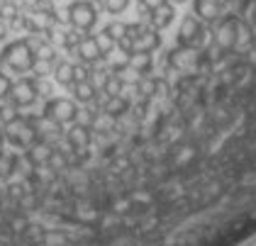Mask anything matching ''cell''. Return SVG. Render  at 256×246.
Here are the masks:
<instances>
[{
  "mask_svg": "<svg viewBox=\"0 0 256 246\" xmlns=\"http://www.w3.org/2000/svg\"><path fill=\"white\" fill-rule=\"evenodd\" d=\"M0 64H5L8 68H12L15 74H27L37 66V54L30 44V39H18L5 44V49L0 52Z\"/></svg>",
  "mask_w": 256,
  "mask_h": 246,
  "instance_id": "6da1fadb",
  "label": "cell"
},
{
  "mask_svg": "<svg viewBox=\"0 0 256 246\" xmlns=\"http://www.w3.org/2000/svg\"><path fill=\"white\" fill-rule=\"evenodd\" d=\"M205 34H208V32H205V24L198 18L188 15V18H183L180 27H178V44H180L183 49L200 52L202 44H205Z\"/></svg>",
  "mask_w": 256,
  "mask_h": 246,
  "instance_id": "7a4b0ae2",
  "label": "cell"
},
{
  "mask_svg": "<svg viewBox=\"0 0 256 246\" xmlns=\"http://www.w3.org/2000/svg\"><path fill=\"white\" fill-rule=\"evenodd\" d=\"M68 22H71L76 30H80V32L93 30L96 22H98V10H96V5L88 2V0H76V2H71V5H68Z\"/></svg>",
  "mask_w": 256,
  "mask_h": 246,
  "instance_id": "3957f363",
  "label": "cell"
},
{
  "mask_svg": "<svg viewBox=\"0 0 256 246\" xmlns=\"http://www.w3.org/2000/svg\"><path fill=\"white\" fill-rule=\"evenodd\" d=\"M44 117L56 122V124H68L78 117V108H76V102H71L66 98H52L44 105Z\"/></svg>",
  "mask_w": 256,
  "mask_h": 246,
  "instance_id": "277c9868",
  "label": "cell"
},
{
  "mask_svg": "<svg viewBox=\"0 0 256 246\" xmlns=\"http://www.w3.org/2000/svg\"><path fill=\"white\" fill-rule=\"evenodd\" d=\"M37 80L32 78H20L18 83H12V93H10V102L12 108H30L37 100Z\"/></svg>",
  "mask_w": 256,
  "mask_h": 246,
  "instance_id": "5b68a950",
  "label": "cell"
},
{
  "mask_svg": "<svg viewBox=\"0 0 256 246\" xmlns=\"http://www.w3.org/2000/svg\"><path fill=\"white\" fill-rule=\"evenodd\" d=\"M76 54H78L83 64H98V61L105 58V54H102V49L98 44V37H90V34L80 39V44L76 46Z\"/></svg>",
  "mask_w": 256,
  "mask_h": 246,
  "instance_id": "8992f818",
  "label": "cell"
},
{
  "mask_svg": "<svg viewBox=\"0 0 256 246\" xmlns=\"http://www.w3.org/2000/svg\"><path fill=\"white\" fill-rule=\"evenodd\" d=\"M174 18H176V10H174V5H168V2H164L161 8L146 12L149 27H154V30H158V32H161V30H166V27L174 22Z\"/></svg>",
  "mask_w": 256,
  "mask_h": 246,
  "instance_id": "52a82bcc",
  "label": "cell"
},
{
  "mask_svg": "<svg viewBox=\"0 0 256 246\" xmlns=\"http://www.w3.org/2000/svg\"><path fill=\"white\" fill-rule=\"evenodd\" d=\"M193 10H196V15H200V20L215 22V20H220V15L224 12V5H222L220 0H196V2H193Z\"/></svg>",
  "mask_w": 256,
  "mask_h": 246,
  "instance_id": "ba28073f",
  "label": "cell"
},
{
  "mask_svg": "<svg viewBox=\"0 0 256 246\" xmlns=\"http://www.w3.org/2000/svg\"><path fill=\"white\" fill-rule=\"evenodd\" d=\"M161 32L154 30V27H149L144 34L139 39H134V54H152V52H156L158 46H161Z\"/></svg>",
  "mask_w": 256,
  "mask_h": 246,
  "instance_id": "9c48e42d",
  "label": "cell"
},
{
  "mask_svg": "<svg viewBox=\"0 0 256 246\" xmlns=\"http://www.w3.org/2000/svg\"><path fill=\"white\" fill-rule=\"evenodd\" d=\"M130 110V98H122V95H110L102 105V112L108 117H120Z\"/></svg>",
  "mask_w": 256,
  "mask_h": 246,
  "instance_id": "30bf717a",
  "label": "cell"
},
{
  "mask_svg": "<svg viewBox=\"0 0 256 246\" xmlns=\"http://www.w3.org/2000/svg\"><path fill=\"white\" fill-rule=\"evenodd\" d=\"M49 156H52V149H49L46 144H42V142H34L32 146H27V161H30L32 166L46 164Z\"/></svg>",
  "mask_w": 256,
  "mask_h": 246,
  "instance_id": "8fae6325",
  "label": "cell"
},
{
  "mask_svg": "<svg viewBox=\"0 0 256 246\" xmlns=\"http://www.w3.org/2000/svg\"><path fill=\"white\" fill-rule=\"evenodd\" d=\"M74 88V98L78 100V102H93L96 100V86L90 83V80H80V83H74L71 86Z\"/></svg>",
  "mask_w": 256,
  "mask_h": 246,
  "instance_id": "7c38bea8",
  "label": "cell"
},
{
  "mask_svg": "<svg viewBox=\"0 0 256 246\" xmlns=\"http://www.w3.org/2000/svg\"><path fill=\"white\" fill-rule=\"evenodd\" d=\"M54 78L59 80L61 86L71 88V86H74V64H68V61H59V64L54 66Z\"/></svg>",
  "mask_w": 256,
  "mask_h": 246,
  "instance_id": "4fadbf2b",
  "label": "cell"
},
{
  "mask_svg": "<svg viewBox=\"0 0 256 246\" xmlns=\"http://www.w3.org/2000/svg\"><path fill=\"white\" fill-rule=\"evenodd\" d=\"M68 142H71V146H76V149L88 146V142H90V132H88V127H83V124L71 127V130H68Z\"/></svg>",
  "mask_w": 256,
  "mask_h": 246,
  "instance_id": "5bb4252c",
  "label": "cell"
},
{
  "mask_svg": "<svg viewBox=\"0 0 256 246\" xmlns=\"http://www.w3.org/2000/svg\"><path fill=\"white\" fill-rule=\"evenodd\" d=\"M122 88H124V80H122V76H118V74H110V76L105 78V83H102V93L108 95H122Z\"/></svg>",
  "mask_w": 256,
  "mask_h": 246,
  "instance_id": "9a60e30c",
  "label": "cell"
},
{
  "mask_svg": "<svg viewBox=\"0 0 256 246\" xmlns=\"http://www.w3.org/2000/svg\"><path fill=\"white\" fill-rule=\"evenodd\" d=\"M127 5H130V0H100V8H102V10H108L110 15H120V12H124V10H127Z\"/></svg>",
  "mask_w": 256,
  "mask_h": 246,
  "instance_id": "2e32d148",
  "label": "cell"
},
{
  "mask_svg": "<svg viewBox=\"0 0 256 246\" xmlns=\"http://www.w3.org/2000/svg\"><path fill=\"white\" fill-rule=\"evenodd\" d=\"M80 39H83L80 30H68V32H64V46H66L68 52H76V46L80 44Z\"/></svg>",
  "mask_w": 256,
  "mask_h": 246,
  "instance_id": "e0dca14e",
  "label": "cell"
},
{
  "mask_svg": "<svg viewBox=\"0 0 256 246\" xmlns=\"http://www.w3.org/2000/svg\"><path fill=\"white\" fill-rule=\"evenodd\" d=\"M90 74H93V68H88L83 61H80V64H74V83H80V80H90Z\"/></svg>",
  "mask_w": 256,
  "mask_h": 246,
  "instance_id": "ac0fdd59",
  "label": "cell"
},
{
  "mask_svg": "<svg viewBox=\"0 0 256 246\" xmlns=\"http://www.w3.org/2000/svg\"><path fill=\"white\" fill-rule=\"evenodd\" d=\"M102 32H105V34H110V37L118 42V39L124 34V22H110V24H105V27H102Z\"/></svg>",
  "mask_w": 256,
  "mask_h": 246,
  "instance_id": "d6986e66",
  "label": "cell"
},
{
  "mask_svg": "<svg viewBox=\"0 0 256 246\" xmlns=\"http://www.w3.org/2000/svg\"><path fill=\"white\" fill-rule=\"evenodd\" d=\"M98 44H100V49H102V54L108 56V54H110V52L115 49V44H118V42H115V39L110 37V34L100 32V34H98Z\"/></svg>",
  "mask_w": 256,
  "mask_h": 246,
  "instance_id": "ffe728a7",
  "label": "cell"
},
{
  "mask_svg": "<svg viewBox=\"0 0 256 246\" xmlns=\"http://www.w3.org/2000/svg\"><path fill=\"white\" fill-rule=\"evenodd\" d=\"M49 166H52V170H59L66 166V156L61 152H52V156H49V161H46Z\"/></svg>",
  "mask_w": 256,
  "mask_h": 246,
  "instance_id": "44dd1931",
  "label": "cell"
},
{
  "mask_svg": "<svg viewBox=\"0 0 256 246\" xmlns=\"http://www.w3.org/2000/svg\"><path fill=\"white\" fill-rule=\"evenodd\" d=\"M10 93H12V80L0 74V100H8Z\"/></svg>",
  "mask_w": 256,
  "mask_h": 246,
  "instance_id": "7402d4cb",
  "label": "cell"
},
{
  "mask_svg": "<svg viewBox=\"0 0 256 246\" xmlns=\"http://www.w3.org/2000/svg\"><path fill=\"white\" fill-rule=\"evenodd\" d=\"M20 114L15 112V108H0V122L2 124H10V122H15Z\"/></svg>",
  "mask_w": 256,
  "mask_h": 246,
  "instance_id": "603a6c76",
  "label": "cell"
},
{
  "mask_svg": "<svg viewBox=\"0 0 256 246\" xmlns=\"http://www.w3.org/2000/svg\"><path fill=\"white\" fill-rule=\"evenodd\" d=\"M18 161L12 158V156H8V158H2L0 156V178H5V176H10V170H12V166H15Z\"/></svg>",
  "mask_w": 256,
  "mask_h": 246,
  "instance_id": "cb8c5ba5",
  "label": "cell"
},
{
  "mask_svg": "<svg viewBox=\"0 0 256 246\" xmlns=\"http://www.w3.org/2000/svg\"><path fill=\"white\" fill-rule=\"evenodd\" d=\"M164 2H166V0H139V8H144V10L149 12V10H156V8H161Z\"/></svg>",
  "mask_w": 256,
  "mask_h": 246,
  "instance_id": "d4e9b609",
  "label": "cell"
},
{
  "mask_svg": "<svg viewBox=\"0 0 256 246\" xmlns=\"http://www.w3.org/2000/svg\"><path fill=\"white\" fill-rule=\"evenodd\" d=\"M44 244L46 246H59V244H64V236H61V234H46V236H44Z\"/></svg>",
  "mask_w": 256,
  "mask_h": 246,
  "instance_id": "484cf974",
  "label": "cell"
},
{
  "mask_svg": "<svg viewBox=\"0 0 256 246\" xmlns=\"http://www.w3.org/2000/svg\"><path fill=\"white\" fill-rule=\"evenodd\" d=\"M5 37H8V27H5V24L0 22V42H2Z\"/></svg>",
  "mask_w": 256,
  "mask_h": 246,
  "instance_id": "4316f807",
  "label": "cell"
},
{
  "mask_svg": "<svg viewBox=\"0 0 256 246\" xmlns=\"http://www.w3.org/2000/svg\"><path fill=\"white\" fill-rule=\"evenodd\" d=\"M176 2H186V0H176Z\"/></svg>",
  "mask_w": 256,
  "mask_h": 246,
  "instance_id": "83f0119b",
  "label": "cell"
},
{
  "mask_svg": "<svg viewBox=\"0 0 256 246\" xmlns=\"http://www.w3.org/2000/svg\"><path fill=\"white\" fill-rule=\"evenodd\" d=\"M0 18H2V10H0Z\"/></svg>",
  "mask_w": 256,
  "mask_h": 246,
  "instance_id": "f1b7e54d",
  "label": "cell"
}]
</instances>
